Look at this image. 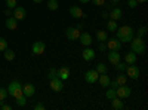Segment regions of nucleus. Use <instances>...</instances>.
Listing matches in <instances>:
<instances>
[{
	"label": "nucleus",
	"mask_w": 148,
	"mask_h": 110,
	"mask_svg": "<svg viewBox=\"0 0 148 110\" xmlns=\"http://www.w3.org/2000/svg\"><path fill=\"white\" fill-rule=\"evenodd\" d=\"M58 77H59L61 80H67V79L70 77V68H68V67H61V68L58 70Z\"/></svg>",
	"instance_id": "nucleus-18"
},
{
	"label": "nucleus",
	"mask_w": 148,
	"mask_h": 110,
	"mask_svg": "<svg viewBox=\"0 0 148 110\" xmlns=\"http://www.w3.org/2000/svg\"><path fill=\"white\" fill-rule=\"evenodd\" d=\"M15 100H16V104L21 106V107L27 104V97L25 95H21V97H18V98H15Z\"/></svg>",
	"instance_id": "nucleus-29"
},
{
	"label": "nucleus",
	"mask_w": 148,
	"mask_h": 110,
	"mask_svg": "<svg viewBox=\"0 0 148 110\" xmlns=\"http://www.w3.org/2000/svg\"><path fill=\"white\" fill-rule=\"evenodd\" d=\"M65 36L68 37V40H77L80 37V30L77 27H68L65 30Z\"/></svg>",
	"instance_id": "nucleus-5"
},
{
	"label": "nucleus",
	"mask_w": 148,
	"mask_h": 110,
	"mask_svg": "<svg viewBox=\"0 0 148 110\" xmlns=\"http://www.w3.org/2000/svg\"><path fill=\"white\" fill-rule=\"evenodd\" d=\"M12 107L9 106V104H2V110H10Z\"/></svg>",
	"instance_id": "nucleus-43"
},
{
	"label": "nucleus",
	"mask_w": 148,
	"mask_h": 110,
	"mask_svg": "<svg viewBox=\"0 0 148 110\" xmlns=\"http://www.w3.org/2000/svg\"><path fill=\"white\" fill-rule=\"evenodd\" d=\"M79 39H80V43L84 45V46H90L92 45V36L89 33H82Z\"/></svg>",
	"instance_id": "nucleus-15"
},
{
	"label": "nucleus",
	"mask_w": 148,
	"mask_h": 110,
	"mask_svg": "<svg viewBox=\"0 0 148 110\" xmlns=\"http://www.w3.org/2000/svg\"><path fill=\"white\" fill-rule=\"evenodd\" d=\"M108 2H111V0H108Z\"/></svg>",
	"instance_id": "nucleus-49"
},
{
	"label": "nucleus",
	"mask_w": 148,
	"mask_h": 110,
	"mask_svg": "<svg viewBox=\"0 0 148 110\" xmlns=\"http://www.w3.org/2000/svg\"><path fill=\"white\" fill-rule=\"evenodd\" d=\"M6 6H8L9 9L16 8V0H6Z\"/></svg>",
	"instance_id": "nucleus-36"
},
{
	"label": "nucleus",
	"mask_w": 148,
	"mask_h": 110,
	"mask_svg": "<svg viewBox=\"0 0 148 110\" xmlns=\"http://www.w3.org/2000/svg\"><path fill=\"white\" fill-rule=\"evenodd\" d=\"M45 49H46L45 42L37 40V42H34V43H33V54H34V55H42V54L45 52Z\"/></svg>",
	"instance_id": "nucleus-9"
},
{
	"label": "nucleus",
	"mask_w": 148,
	"mask_h": 110,
	"mask_svg": "<svg viewBox=\"0 0 148 110\" xmlns=\"http://www.w3.org/2000/svg\"><path fill=\"white\" fill-rule=\"evenodd\" d=\"M107 49H108V48H107V43H105V42H99V51L105 52Z\"/></svg>",
	"instance_id": "nucleus-39"
},
{
	"label": "nucleus",
	"mask_w": 148,
	"mask_h": 110,
	"mask_svg": "<svg viewBox=\"0 0 148 110\" xmlns=\"http://www.w3.org/2000/svg\"><path fill=\"white\" fill-rule=\"evenodd\" d=\"M120 59H121V57H120L119 51H110V52H108V61H110L113 66H116Z\"/></svg>",
	"instance_id": "nucleus-14"
},
{
	"label": "nucleus",
	"mask_w": 148,
	"mask_h": 110,
	"mask_svg": "<svg viewBox=\"0 0 148 110\" xmlns=\"http://www.w3.org/2000/svg\"><path fill=\"white\" fill-rule=\"evenodd\" d=\"M47 77H49V79L58 77V70H56V68H51V70H49V73H47Z\"/></svg>",
	"instance_id": "nucleus-31"
},
{
	"label": "nucleus",
	"mask_w": 148,
	"mask_h": 110,
	"mask_svg": "<svg viewBox=\"0 0 148 110\" xmlns=\"http://www.w3.org/2000/svg\"><path fill=\"white\" fill-rule=\"evenodd\" d=\"M102 18L104 19H108L110 17H108V12H102Z\"/></svg>",
	"instance_id": "nucleus-44"
},
{
	"label": "nucleus",
	"mask_w": 148,
	"mask_h": 110,
	"mask_svg": "<svg viewBox=\"0 0 148 110\" xmlns=\"http://www.w3.org/2000/svg\"><path fill=\"white\" fill-rule=\"evenodd\" d=\"M47 9L49 10H56L59 8V3H58V0H47Z\"/></svg>",
	"instance_id": "nucleus-25"
},
{
	"label": "nucleus",
	"mask_w": 148,
	"mask_h": 110,
	"mask_svg": "<svg viewBox=\"0 0 148 110\" xmlns=\"http://www.w3.org/2000/svg\"><path fill=\"white\" fill-rule=\"evenodd\" d=\"M51 88H52V91H55V92H61V91L64 89V82L61 80L59 77L51 79Z\"/></svg>",
	"instance_id": "nucleus-10"
},
{
	"label": "nucleus",
	"mask_w": 148,
	"mask_h": 110,
	"mask_svg": "<svg viewBox=\"0 0 148 110\" xmlns=\"http://www.w3.org/2000/svg\"><path fill=\"white\" fill-rule=\"evenodd\" d=\"M31 2H34V3H42L43 0H31Z\"/></svg>",
	"instance_id": "nucleus-47"
},
{
	"label": "nucleus",
	"mask_w": 148,
	"mask_h": 110,
	"mask_svg": "<svg viewBox=\"0 0 148 110\" xmlns=\"http://www.w3.org/2000/svg\"><path fill=\"white\" fill-rule=\"evenodd\" d=\"M138 36H136V37H145V34H147V27H139L138 28V33H136Z\"/></svg>",
	"instance_id": "nucleus-32"
},
{
	"label": "nucleus",
	"mask_w": 148,
	"mask_h": 110,
	"mask_svg": "<svg viewBox=\"0 0 148 110\" xmlns=\"http://www.w3.org/2000/svg\"><path fill=\"white\" fill-rule=\"evenodd\" d=\"M70 15H71L73 18H84V17H86L84 12H83L79 6H71V8H70Z\"/></svg>",
	"instance_id": "nucleus-13"
},
{
	"label": "nucleus",
	"mask_w": 148,
	"mask_h": 110,
	"mask_svg": "<svg viewBox=\"0 0 148 110\" xmlns=\"http://www.w3.org/2000/svg\"><path fill=\"white\" fill-rule=\"evenodd\" d=\"M22 92H24L25 97H33L34 92H36V88L33 86L31 83H27V85H24V86H22Z\"/></svg>",
	"instance_id": "nucleus-17"
},
{
	"label": "nucleus",
	"mask_w": 148,
	"mask_h": 110,
	"mask_svg": "<svg viewBox=\"0 0 148 110\" xmlns=\"http://www.w3.org/2000/svg\"><path fill=\"white\" fill-rule=\"evenodd\" d=\"M90 2H92L95 6H104V5H105V0H90Z\"/></svg>",
	"instance_id": "nucleus-37"
},
{
	"label": "nucleus",
	"mask_w": 148,
	"mask_h": 110,
	"mask_svg": "<svg viewBox=\"0 0 148 110\" xmlns=\"http://www.w3.org/2000/svg\"><path fill=\"white\" fill-rule=\"evenodd\" d=\"M34 110H45V104H42V103H37V104L34 106Z\"/></svg>",
	"instance_id": "nucleus-40"
},
{
	"label": "nucleus",
	"mask_w": 148,
	"mask_h": 110,
	"mask_svg": "<svg viewBox=\"0 0 148 110\" xmlns=\"http://www.w3.org/2000/svg\"><path fill=\"white\" fill-rule=\"evenodd\" d=\"M130 46H132V52L139 54V55L145 54V42H144L142 37H135V39H132V40H130Z\"/></svg>",
	"instance_id": "nucleus-2"
},
{
	"label": "nucleus",
	"mask_w": 148,
	"mask_h": 110,
	"mask_svg": "<svg viewBox=\"0 0 148 110\" xmlns=\"http://www.w3.org/2000/svg\"><path fill=\"white\" fill-rule=\"evenodd\" d=\"M0 110H2V104H0Z\"/></svg>",
	"instance_id": "nucleus-48"
},
{
	"label": "nucleus",
	"mask_w": 148,
	"mask_h": 110,
	"mask_svg": "<svg viewBox=\"0 0 148 110\" xmlns=\"http://www.w3.org/2000/svg\"><path fill=\"white\" fill-rule=\"evenodd\" d=\"M126 71H127V76L130 79H138L139 77V67L135 66V64H129L126 67Z\"/></svg>",
	"instance_id": "nucleus-7"
},
{
	"label": "nucleus",
	"mask_w": 148,
	"mask_h": 110,
	"mask_svg": "<svg viewBox=\"0 0 148 110\" xmlns=\"http://www.w3.org/2000/svg\"><path fill=\"white\" fill-rule=\"evenodd\" d=\"M111 107L116 109V110H123L125 109V103H123V100L119 98V97H114V98L111 100Z\"/></svg>",
	"instance_id": "nucleus-16"
},
{
	"label": "nucleus",
	"mask_w": 148,
	"mask_h": 110,
	"mask_svg": "<svg viewBox=\"0 0 148 110\" xmlns=\"http://www.w3.org/2000/svg\"><path fill=\"white\" fill-rule=\"evenodd\" d=\"M9 89H8V94L9 95H12L14 98H18V97H21V95H24V92H22V86H21V83L19 82H12V83H9V86H8Z\"/></svg>",
	"instance_id": "nucleus-3"
},
{
	"label": "nucleus",
	"mask_w": 148,
	"mask_h": 110,
	"mask_svg": "<svg viewBox=\"0 0 148 110\" xmlns=\"http://www.w3.org/2000/svg\"><path fill=\"white\" fill-rule=\"evenodd\" d=\"M111 5H113L114 8L119 6V5H120V0H111Z\"/></svg>",
	"instance_id": "nucleus-42"
},
{
	"label": "nucleus",
	"mask_w": 148,
	"mask_h": 110,
	"mask_svg": "<svg viewBox=\"0 0 148 110\" xmlns=\"http://www.w3.org/2000/svg\"><path fill=\"white\" fill-rule=\"evenodd\" d=\"M79 2H80V3H89L90 0H79Z\"/></svg>",
	"instance_id": "nucleus-46"
},
{
	"label": "nucleus",
	"mask_w": 148,
	"mask_h": 110,
	"mask_svg": "<svg viewBox=\"0 0 148 110\" xmlns=\"http://www.w3.org/2000/svg\"><path fill=\"white\" fill-rule=\"evenodd\" d=\"M117 21H113V19H110L108 22H107V28H108V31H116L117 30Z\"/></svg>",
	"instance_id": "nucleus-27"
},
{
	"label": "nucleus",
	"mask_w": 148,
	"mask_h": 110,
	"mask_svg": "<svg viewBox=\"0 0 148 110\" xmlns=\"http://www.w3.org/2000/svg\"><path fill=\"white\" fill-rule=\"evenodd\" d=\"M114 67H116L119 71H125V70H126V67H127V64H126V63H120V61H119V63H117Z\"/></svg>",
	"instance_id": "nucleus-34"
},
{
	"label": "nucleus",
	"mask_w": 148,
	"mask_h": 110,
	"mask_svg": "<svg viewBox=\"0 0 148 110\" xmlns=\"http://www.w3.org/2000/svg\"><path fill=\"white\" fill-rule=\"evenodd\" d=\"M105 97H107L108 100H113L114 97H117V95H116V89H114V88H108V91H107Z\"/></svg>",
	"instance_id": "nucleus-28"
},
{
	"label": "nucleus",
	"mask_w": 148,
	"mask_h": 110,
	"mask_svg": "<svg viewBox=\"0 0 148 110\" xmlns=\"http://www.w3.org/2000/svg\"><path fill=\"white\" fill-rule=\"evenodd\" d=\"M138 5H142V3H147V0H136Z\"/></svg>",
	"instance_id": "nucleus-45"
},
{
	"label": "nucleus",
	"mask_w": 148,
	"mask_h": 110,
	"mask_svg": "<svg viewBox=\"0 0 148 110\" xmlns=\"http://www.w3.org/2000/svg\"><path fill=\"white\" fill-rule=\"evenodd\" d=\"M82 57H83L84 61H92L95 58V52H93V49H90V48H86V49L82 52Z\"/></svg>",
	"instance_id": "nucleus-19"
},
{
	"label": "nucleus",
	"mask_w": 148,
	"mask_h": 110,
	"mask_svg": "<svg viewBox=\"0 0 148 110\" xmlns=\"http://www.w3.org/2000/svg\"><path fill=\"white\" fill-rule=\"evenodd\" d=\"M116 95L119 97V98H127V97L130 95V88L126 86V85H120V86L116 88Z\"/></svg>",
	"instance_id": "nucleus-4"
},
{
	"label": "nucleus",
	"mask_w": 148,
	"mask_h": 110,
	"mask_svg": "<svg viewBox=\"0 0 148 110\" xmlns=\"http://www.w3.org/2000/svg\"><path fill=\"white\" fill-rule=\"evenodd\" d=\"M3 55H5V59H8V61H12L15 58V52L12 49H9V48H6V49L3 51Z\"/></svg>",
	"instance_id": "nucleus-24"
},
{
	"label": "nucleus",
	"mask_w": 148,
	"mask_h": 110,
	"mask_svg": "<svg viewBox=\"0 0 148 110\" xmlns=\"http://www.w3.org/2000/svg\"><path fill=\"white\" fill-rule=\"evenodd\" d=\"M6 98H8V89L0 88V103H3Z\"/></svg>",
	"instance_id": "nucleus-30"
},
{
	"label": "nucleus",
	"mask_w": 148,
	"mask_h": 110,
	"mask_svg": "<svg viewBox=\"0 0 148 110\" xmlns=\"http://www.w3.org/2000/svg\"><path fill=\"white\" fill-rule=\"evenodd\" d=\"M105 42H107V48H108L110 51H120L121 43H120V40H119V39L113 37V39H107Z\"/></svg>",
	"instance_id": "nucleus-8"
},
{
	"label": "nucleus",
	"mask_w": 148,
	"mask_h": 110,
	"mask_svg": "<svg viewBox=\"0 0 148 110\" xmlns=\"http://www.w3.org/2000/svg\"><path fill=\"white\" fill-rule=\"evenodd\" d=\"M96 71L99 73V75H101V73H107V66L102 64V63H101V64H98V66H96Z\"/></svg>",
	"instance_id": "nucleus-35"
},
{
	"label": "nucleus",
	"mask_w": 148,
	"mask_h": 110,
	"mask_svg": "<svg viewBox=\"0 0 148 110\" xmlns=\"http://www.w3.org/2000/svg\"><path fill=\"white\" fill-rule=\"evenodd\" d=\"M98 82L101 83V86L102 88H108V85H110V77L107 76V73H101L99 75V77H98Z\"/></svg>",
	"instance_id": "nucleus-20"
},
{
	"label": "nucleus",
	"mask_w": 148,
	"mask_h": 110,
	"mask_svg": "<svg viewBox=\"0 0 148 110\" xmlns=\"http://www.w3.org/2000/svg\"><path fill=\"white\" fill-rule=\"evenodd\" d=\"M98 77H99V73H98L96 70H88L84 73V80L88 83H95L98 82Z\"/></svg>",
	"instance_id": "nucleus-6"
},
{
	"label": "nucleus",
	"mask_w": 148,
	"mask_h": 110,
	"mask_svg": "<svg viewBox=\"0 0 148 110\" xmlns=\"http://www.w3.org/2000/svg\"><path fill=\"white\" fill-rule=\"evenodd\" d=\"M6 27H8L9 30H16V28H18V21H16L14 17H8V19H6Z\"/></svg>",
	"instance_id": "nucleus-21"
},
{
	"label": "nucleus",
	"mask_w": 148,
	"mask_h": 110,
	"mask_svg": "<svg viewBox=\"0 0 148 110\" xmlns=\"http://www.w3.org/2000/svg\"><path fill=\"white\" fill-rule=\"evenodd\" d=\"M25 15H27V12H25V9H24L22 6H16V8H14V12H12V17H14L16 21L24 19V18H25Z\"/></svg>",
	"instance_id": "nucleus-11"
},
{
	"label": "nucleus",
	"mask_w": 148,
	"mask_h": 110,
	"mask_svg": "<svg viewBox=\"0 0 148 110\" xmlns=\"http://www.w3.org/2000/svg\"><path fill=\"white\" fill-rule=\"evenodd\" d=\"M127 6L133 9V8H136V6H138V2H136V0H127Z\"/></svg>",
	"instance_id": "nucleus-38"
},
{
	"label": "nucleus",
	"mask_w": 148,
	"mask_h": 110,
	"mask_svg": "<svg viewBox=\"0 0 148 110\" xmlns=\"http://www.w3.org/2000/svg\"><path fill=\"white\" fill-rule=\"evenodd\" d=\"M125 63L126 64H135L136 63V54L135 52H127L125 55Z\"/></svg>",
	"instance_id": "nucleus-22"
},
{
	"label": "nucleus",
	"mask_w": 148,
	"mask_h": 110,
	"mask_svg": "<svg viewBox=\"0 0 148 110\" xmlns=\"http://www.w3.org/2000/svg\"><path fill=\"white\" fill-rule=\"evenodd\" d=\"M107 39H108V34H107V31H104V30L96 31V40H98V42H105Z\"/></svg>",
	"instance_id": "nucleus-23"
},
{
	"label": "nucleus",
	"mask_w": 148,
	"mask_h": 110,
	"mask_svg": "<svg viewBox=\"0 0 148 110\" xmlns=\"http://www.w3.org/2000/svg\"><path fill=\"white\" fill-rule=\"evenodd\" d=\"M116 80V83L119 85V86H120V85H126V82H127V77L125 76V75H121V73H120V75L114 79Z\"/></svg>",
	"instance_id": "nucleus-26"
},
{
	"label": "nucleus",
	"mask_w": 148,
	"mask_h": 110,
	"mask_svg": "<svg viewBox=\"0 0 148 110\" xmlns=\"http://www.w3.org/2000/svg\"><path fill=\"white\" fill-rule=\"evenodd\" d=\"M5 15H6V17H12V9L8 8V9L5 10Z\"/></svg>",
	"instance_id": "nucleus-41"
},
{
	"label": "nucleus",
	"mask_w": 148,
	"mask_h": 110,
	"mask_svg": "<svg viewBox=\"0 0 148 110\" xmlns=\"http://www.w3.org/2000/svg\"><path fill=\"white\" fill-rule=\"evenodd\" d=\"M117 33V39L120 40V43H129L133 39V28L129 26H123V27H117L116 30Z\"/></svg>",
	"instance_id": "nucleus-1"
},
{
	"label": "nucleus",
	"mask_w": 148,
	"mask_h": 110,
	"mask_svg": "<svg viewBox=\"0 0 148 110\" xmlns=\"http://www.w3.org/2000/svg\"><path fill=\"white\" fill-rule=\"evenodd\" d=\"M6 48H8V40L3 39V37H0V52H3Z\"/></svg>",
	"instance_id": "nucleus-33"
},
{
	"label": "nucleus",
	"mask_w": 148,
	"mask_h": 110,
	"mask_svg": "<svg viewBox=\"0 0 148 110\" xmlns=\"http://www.w3.org/2000/svg\"><path fill=\"white\" fill-rule=\"evenodd\" d=\"M108 17H110V19H113V21H119V19H121V17H123V12H121V9H120L119 6H116V8L111 9V12L108 14Z\"/></svg>",
	"instance_id": "nucleus-12"
}]
</instances>
